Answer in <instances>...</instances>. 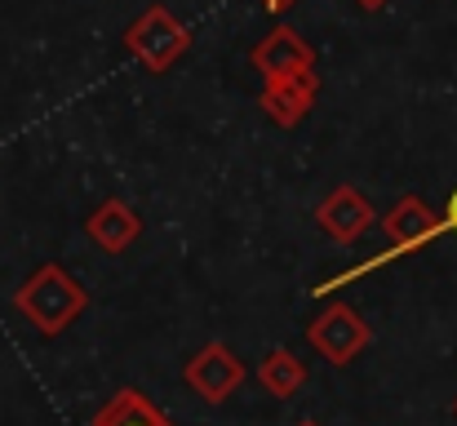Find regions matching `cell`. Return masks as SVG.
Returning <instances> with one entry per match:
<instances>
[{"instance_id":"1","label":"cell","mask_w":457,"mask_h":426,"mask_svg":"<svg viewBox=\"0 0 457 426\" xmlns=\"http://www.w3.org/2000/svg\"><path fill=\"white\" fill-rule=\"evenodd\" d=\"M13 306H18V315L40 338H58V333H67L85 315L89 293H85L80 280H71L58 263H45L36 276H27V280L13 288Z\"/></svg>"},{"instance_id":"2","label":"cell","mask_w":457,"mask_h":426,"mask_svg":"<svg viewBox=\"0 0 457 426\" xmlns=\"http://www.w3.org/2000/svg\"><path fill=\"white\" fill-rule=\"evenodd\" d=\"M125 49L152 71V76H164L187 49H191V31L164 9V4H147L129 27H125Z\"/></svg>"},{"instance_id":"3","label":"cell","mask_w":457,"mask_h":426,"mask_svg":"<svg viewBox=\"0 0 457 426\" xmlns=\"http://www.w3.org/2000/svg\"><path fill=\"white\" fill-rule=\"evenodd\" d=\"M306 342H311L315 355H324L328 364L346 369V364L360 360V351L373 342V329H369V320H364L355 306L333 302V306H324V315H315V320L306 324Z\"/></svg>"},{"instance_id":"4","label":"cell","mask_w":457,"mask_h":426,"mask_svg":"<svg viewBox=\"0 0 457 426\" xmlns=\"http://www.w3.org/2000/svg\"><path fill=\"white\" fill-rule=\"evenodd\" d=\"M182 378H187V387H191L200 400L222 405V400H231V396L240 391V382H245V360H240L227 342H209V347H200V351L187 360Z\"/></svg>"},{"instance_id":"5","label":"cell","mask_w":457,"mask_h":426,"mask_svg":"<svg viewBox=\"0 0 457 426\" xmlns=\"http://www.w3.org/2000/svg\"><path fill=\"white\" fill-rule=\"evenodd\" d=\"M382 231H386V254L391 258H404V254H413V249H422V245H431L440 231H449L445 227V213H436L422 196H400L395 205H391V213L382 218Z\"/></svg>"},{"instance_id":"6","label":"cell","mask_w":457,"mask_h":426,"mask_svg":"<svg viewBox=\"0 0 457 426\" xmlns=\"http://www.w3.org/2000/svg\"><path fill=\"white\" fill-rule=\"evenodd\" d=\"M315 222H320V231H324L328 240H337V245H355V240L378 222V213H373L369 196H360L355 187L342 182V187H333V191L320 200Z\"/></svg>"},{"instance_id":"7","label":"cell","mask_w":457,"mask_h":426,"mask_svg":"<svg viewBox=\"0 0 457 426\" xmlns=\"http://www.w3.org/2000/svg\"><path fill=\"white\" fill-rule=\"evenodd\" d=\"M249 63H253V71H258L262 80H280V76L315 71V49L306 45L294 27H285V22H280V27H271V31L253 45Z\"/></svg>"},{"instance_id":"8","label":"cell","mask_w":457,"mask_h":426,"mask_svg":"<svg viewBox=\"0 0 457 426\" xmlns=\"http://www.w3.org/2000/svg\"><path fill=\"white\" fill-rule=\"evenodd\" d=\"M315 94H320V76H315V71H298V76L262 80L258 107L267 112L271 125H280V129H298V125L306 121V112L315 107Z\"/></svg>"},{"instance_id":"9","label":"cell","mask_w":457,"mask_h":426,"mask_svg":"<svg viewBox=\"0 0 457 426\" xmlns=\"http://www.w3.org/2000/svg\"><path fill=\"white\" fill-rule=\"evenodd\" d=\"M138 231H143V218L125 205V200H103L89 218H85V236L103 249V254H125L134 240H138Z\"/></svg>"},{"instance_id":"10","label":"cell","mask_w":457,"mask_h":426,"mask_svg":"<svg viewBox=\"0 0 457 426\" xmlns=\"http://www.w3.org/2000/svg\"><path fill=\"white\" fill-rule=\"evenodd\" d=\"M89 426H178V422L155 405L152 396H143L138 387H120V391L98 409V418Z\"/></svg>"},{"instance_id":"11","label":"cell","mask_w":457,"mask_h":426,"mask_svg":"<svg viewBox=\"0 0 457 426\" xmlns=\"http://www.w3.org/2000/svg\"><path fill=\"white\" fill-rule=\"evenodd\" d=\"M258 382H262L276 400H294V396L306 387V360H298L289 347H276V351L262 355V364H258Z\"/></svg>"},{"instance_id":"12","label":"cell","mask_w":457,"mask_h":426,"mask_svg":"<svg viewBox=\"0 0 457 426\" xmlns=\"http://www.w3.org/2000/svg\"><path fill=\"white\" fill-rule=\"evenodd\" d=\"M445 227L457 236V187H453V196H449V205H445Z\"/></svg>"},{"instance_id":"13","label":"cell","mask_w":457,"mask_h":426,"mask_svg":"<svg viewBox=\"0 0 457 426\" xmlns=\"http://www.w3.org/2000/svg\"><path fill=\"white\" fill-rule=\"evenodd\" d=\"M355 4H360V9H369V13H378V9H386L391 0H355Z\"/></svg>"},{"instance_id":"14","label":"cell","mask_w":457,"mask_h":426,"mask_svg":"<svg viewBox=\"0 0 457 426\" xmlns=\"http://www.w3.org/2000/svg\"><path fill=\"white\" fill-rule=\"evenodd\" d=\"M262 4H267L271 13H285V9H289V4H298V0H262Z\"/></svg>"},{"instance_id":"15","label":"cell","mask_w":457,"mask_h":426,"mask_svg":"<svg viewBox=\"0 0 457 426\" xmlns=\"http://www.w3.org/2000/svg\"><path fill=\"white\" fill-rule=\"evenodd\" d=\"M298 426H320V422H311V418H303V422H298Z\"/></svg>"},{"instance_id":"16","label":"cell","mask_w":457,"mask_h":426,"mask_svg":"<svg viewBox=\"0 0 457 426\" xmlns=\"http://www.w3.org/2000/svg\"><path fill=\"white\" fill-rule=\"evenodd\" d=\"M453 418H457V396H453Z\"/></svg>"}]
</instances>
